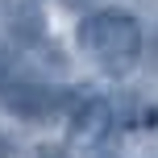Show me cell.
<instances>
[{
	"instance_id": "1",
	"label": "cell",
	"mask_w": 158,
	"mask_h": 158,
	"mask_svg": "<svg viewBox=\"0 0 158 158\" xmlns=\"http://www.w3.org/2000/svg\"><path fill=\"white\" fill-rule=\"evenodd\" d=\"M75 42L104 75H129L142 58V25L125 8H96L79 21Z\"/></svg>"
},
{
	"instance_id": "2",
	"label": "cell",
	"mask_w": 158,
	"mask_h": 158,
	"mask_svg": "<svg viewBox=\"0 0 158 158\" xmlns=\"http://www.w3.org/2000/svg\"><path fill=\"white\" fill-rule=\"evenodd\" d=\"M0 104L21 121H50L54 112H71L75 96L63 87H50V83H4Z\"/></svg>"
},
{
	"instance_id": "3",
	"label": "cell",
	"mask_w": 158,
	"mask_h": 158,
	"mask_svg": "<svg viewBox=\"0 0 158 158\" xmlns=\"http://www.w3.org/2000/svg\"><path fill=\"white\" fill-rule=\"evenodd\" d=\"M71 117V133L75 142H96V137H104L108 129H117V108H112V100H104V96H83V100H75V108L67 112Z\"/></svg>"
},
{
	"instance_id": "4",
	"label": "cell",
	"mask_w": 158,
	"mask_h": 158,
	"mask_svg": "<svg viewBox=\"0 0 158 158\" xmlns=\"http://www.w3.org/2000/svg\"><path fill=\"white\" fill-rule=\"evenodd\" d=\"M121 129V125H117ZM117 129H108L104 137H96V142L83 146V158H121V133Z\"/></svg>"
},
{
	"instance_id": "5",
	"label": "cell",
	"mask_w": 158,
	"mask_h": 158,
	"mask_svg": "<svg viewBox=\"0 0 158 158\" xmlns=\"http://www.w3.org/2000/svg\"><path fill=\"white\" fill-rule=\"evenodd\" d=\"M33 158H71V154H67L63 146H50V142H46V146H38V150H33Z\"/></svg>"
},
{
	"instance_id": "6",
	"label": "cell",
	"mask_w": 158,
	"mask_h": 158,
	"mask_svg": "<svg viewBox=\"0 0 158 158\" xmlns=\"http://www.w3.org/2000/svg\"><path fill=\"white\" fill-rule=\"evenodd\" d=\"M4 79H8V58L0 54V87H4Z\"/></svg>"
}]
</instances>
